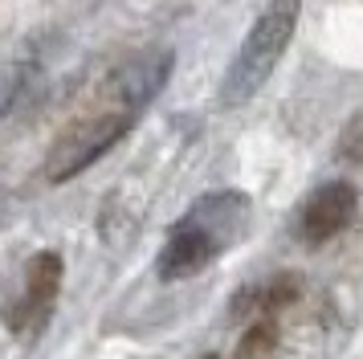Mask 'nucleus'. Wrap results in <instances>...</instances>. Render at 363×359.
<instances>
[{
	"mask_svg": "<svg viewBox=\"0 0 363 359\" xmlns=\"http://www.w3.org/2000/svg\"><path fill=\"white\" fill-rule=\"evenodd\" d=\"M249 216H253V204H249L245 192H208L184 212V221L204 228L220 249H229V245H237L245 237Z\"/></svg>",
	"mask_w": 363,
	"mask_h": 359,
	"instance_id": "obj_7",
	"label": "nucleus"
},
{
	"mask_svg": "<svg viewBox=\"0 0 363 359\" xmlns=\"http://www.w3.org/2000/svg\"><path fill=\"white\" fill-rule=\"evenodd\" d=\"M278 343V323L274 319H253V326L245 331V339L237 347V359H265Z\"/></svg>",
	"mask_w": 363,
	"mask_h": 359,
	"instance_id": "obj_8",
	"label": "nucleus"
},
{
	"mask_svg": "<svg viewBox=\"0 0 363 359\" xmlns=\"http://www.w3.org/2000/svg\"><path fill=\"white\" fill-rule=\"evenodd\" d=\"M62 253H53V249H41L33 261H29V270H25V286H21L17 302L9 306V326L17 331V335H29V331H41V326L50 323L53 314V298L62 290Z\"/></svg>",
	"mask_w": 363,
	"mask_h": 359,
	"instance_id": "obj_3",
	"label": "nucleus"
},
{
	"mask_svg": "<svg viewBox=\"0 0 363 359\" xmlns=\"http://www.w3.org/2000/svg\"><path fill=\"white\" fill-rule=\"evenodd\" d=\"M167 74H172V49H151V53H135L118 65L106 90L118 102V111H143L151 98L164 90Z\"/></svg>",
	"mask_w": 363,
	"mask_h": 359,
	"instance_id": "obj_4",
	"label": "nucleus"
},
{
	"mask_svg": "<svg viewBox=\"0 0 363 359\" xmlns=\"http://www.w3.org/2000/svg\"><path fill=\"white\" fill-rule=\"evenodd\" d=\"M355 209H359L355 184H347V180L323 184V188L306 200V209H302V241L323 245V241H330V237H339V233L355 221Z\"/></svg>",
	"mask_w": 363,
	"mask_h": 359,
	"instance_id": "obj_5",
	"label": "nucleus"
},
{
	"mask_svg": "<svg viewBox=\"0 0 363 359\" xmlns=\"http://www.w3.org/2000/svg\"><path fill=\"white\" fill-rule=\"evenodd\" d=\"M298 13H302V0H269L265 4V13L253 21V29L245 33L237 57L229 62L225 78H220V106H245L269 82L281 53L294 41Z\"/></svg>",
	"mask_w": 363,
	"mask_h": 359,
	"instance_id": "obj_1",
	"label": "nucleus"
},
{
	"mask_svg": "<svg viewBox=\"0 0 363 359\" xmlns=\"http://www.w3.org/2000/svg\"><path fill=\"white\" fill-rule=\"evenodd\" d=\"M216 253H225L220 245L196 228L192 221H176L172 233H167V245L160 249V261H155V274L164 277V282H184V277L200 274V270H208L216 261Z\"/></svg>",
	"mask_w": 363,
	"mask_h": 359,
	"instance_id": "obj_6",
	"label": "nucleus"
},
{
	"mask_svg": "<svg viewBox=\"0 0 363 359\" xmlns=\"http://www.w3.org/2000/svg\"><path fill=\"white\" fill-rule=\"evenodd\" d=\"M127 131H131V111H106V114H90V118L69 123V127L57 135V143L50 147L45 176H50L53 184L74 180L94 160H102Z\"/></svg>",
	"mask_w": 363,
	"mask_h": 359,
	"instance_id": "obj_2",
	"label": "nucleus"
},
{
	"mask_svg": "<svg viewBox=\"0 0 363 359\" xmlns=\"http://www.w3.org/2000/svg\"><path fill=\"white\" fill-rule=\"evenodd\" d=\"M204 359H220V355H204Z\"/></svg>",
	"mask_w": 363,
	"mask_h": 359,
	"instance_id": "obj_9",
	"label": "nucleus"
}]
</instances>
